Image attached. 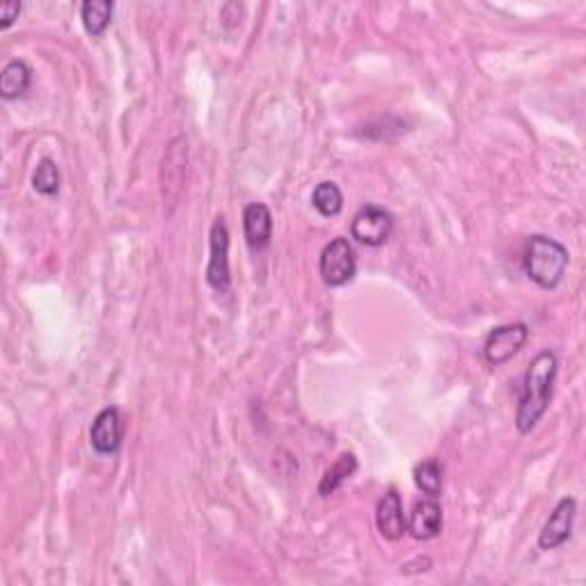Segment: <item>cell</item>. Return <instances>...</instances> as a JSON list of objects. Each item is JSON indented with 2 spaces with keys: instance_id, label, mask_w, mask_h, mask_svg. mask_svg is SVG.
I'll use <instances>...</instances> for the list:
<instances>
[{
  "instance_id": "d6986e66",
  "label": "cell",
  "mask_w": 586,
  "mask_h": 586,
  "mask_svg": "<svg viewBox=\"0 0 586 586\" xmlns=\"http://www.w3.org/2000/svg\"><path fill=\"white\" fill-rule=\"evenodd\" d=\"M19 14L21 3H17V0H5V3H0V30L10 28L12 23L19 19Z\"/></svg>"
},
{
  "instance_id": "7a4b0ae2",
  "label": "cell",
  "mask_w": 586,
  "mask_h": 586,
  "mask_svg": "<svg viewBox=\"0 0 586 586\" xmlns=\"http://www.w3.org/2000/svg\"><path fill=\"white\" fill-rule=\"evenodd\" d=\"M570 255L568 250L559 241L550 239V236L534 234L529 236L525 245V255H522V268L529 280L545 291L557 289L561 280H564L568 268Z\"/></svg>"
},
{
  "instance_id": "ac0fdd59",
  "label": "cell",
  "mask_w": 586,
  "mask_h": 586,
  "mask_svg": "<svg viewBox=\"0 0 586 586\" xmlns=\"http://www.w3.org/2000/svg\"><path fill=\"white\" fill-rule=\"evenodd\" d=\"M60 184H62V177H60L58 163H55L53 158H42L33 172V188L39 195L53 197L58 195Z\"/></svg>"
},
{
  "instance_id": "9c48e42d",
  "label": "cell",
  "mask_w": 586,
  "mask_h": 586,
  "mask_svg": "<svg viewBox=\"0 0 586 586\" xmlns=\"http://www.w3.org/2000/svg\"><path fill=\"white\" fill-rule=\"evenodd\" d=\"M577 513V502L573 497H564L559 504L554 506L550 518L545 520V525L538 534V548L541 550H557L564 545L570 534H573V522Z\"/></svg>"
},
{
  "instance_id": "30bf717a",
  "label": "cell",
  "mask_w": 586,
  "mask_h": 586,
  "mask_svg": "<svg viewBox=\"0 0 586 586\" xmlns=\"http://www.w3.org/2000/svg\"><path fill=\"white\" fill-rule=\"evenodd\" d=\"M376 527L385 541H399L408 532V520L403 516V502L397 490L390 488L376 504Z\"/></svg>"
},
{
  "instance_id": "5bb4252c",
  "label": "cell",
  "mask_w": 586,
  "mask_h": 586,
  "mask_svg": "<svg viewBox=\"0 0 586 586\" xmlns=\"http://www.w3.org/2000/svg\"><path fill=\"white\" fill-rule=\"evenodd\" d=\"M355 470H358V458L346 451V454L339 456L337 461L328 467L326 474H323V479L319 483V495L330 497L332 493H337V490L344 486V481L353 477Z\"/></svg>"
},
{
  "instance_id": "7c38bea8",
  "label": "cell",
  "mask_w": 586,
  "mask_h": 586,
  "mask_svg": "<svg viewBox=\"0 0 586 586\" xmlns=\"http://www.w3.org/2000/svg\"><path fill=\"white\" fill-rule=\"evenodd\" d=\"M408 532L415 541H431L438 536L442 532V506L431 497L417 502L410 511Z\"/></svg>"
},
{
  "instance_id": "6da1fadb",
  "label": "cell",
  "mask_w": 586,
  "mask_h": 586,
  "mask_svg": "<svg viewBox=\"0 0 586 586\" xmlns=\"http://www.w3.org/2000/svg\"><path fill=\"white\" fill-rule=\"evenodd\" d=\"M559 358L554 351H541L529 362L522 380L520 403L516 413V429L518 433L527 435L534 431V426L541 422V417L548 410L552 401L554 380H557Z\"/></svg>"
},
{
  "instance_id": "9a60e30c",
  "label": "cell",
  "mask_w": 586,
  "mask_h": 586,
  "mask_svg": "<svg viewBox=\"0 0 586 586\" xmlns=\"http://www.w3.org/2000/svg\"><path fill=\"white\" fill-rule=\"evenodd\" d=\"M115 5L110 0H85L81 5V21L83 28L92 37H101L113 21Z\"/></svg>"
},
{
  "instance_id": "8992f818",
  "label": "cell",
  "mask_w": 586,
  "mask_h": 586,
  "mask_svg": "<svg viewBox=\"0 0 586 586\" xmlns=\"http://www.w3.org/2000/svg\"><path fill=\"white\" fill-rule=\"evenodd\" d=\"M124 431L126 422L122 410L117 406H108L94 417V422L90 426V445L101 456L117 454L122 447Z\"/></svg>"
},
{
  "instance_id": "ba28073f",
  "label": "cell",
  "mask_w": 586,
  "mask_h": 586,
  "mask_svg": "<svg viewBox=\"0 0 586 586\" xmlns=\"http://www.w3.org/2000/svg\"><path fill=\"white\" fill-rule=\"evenodd\" d=\"M209 245L211 259L207 266V282L216 291H229V282H232V277H229V229L223 216L213 220Z\"/></svg>"
},
{
  "instance_id": "3957f363",
  "label": "cell",
  "mask_w": 586,
  "mask_h": 586,
  "mask_svg": "<svg viewBox=\"0 0 586 586\" xmlns=\"http://www.w3.org/2000/svg\"><path fill=\"white\" fill-rule=\"evenodd\" d=\"M355 271H358V259H355L353 245L348 243V239H344V236L332 239L326 248L321 250L319 273H321V280L326 282L328 287L332 289L344 287V284L353 280Z\"/></svg>"
},
{
  "instance_id": "5b68a950",
  "label": "cell",
  "mask_w": 586,
  "mask_h": 586,
  "mask_svg": "<svg viewBox=\"0 0 586 586\" xmlns=\"http://www.w3.org/2000/svg\"><path fill=\"white\" fill-rule=\"evenodd\" d=\"M529 339L527 323H509V326H497L488 332L486 342H483V358L490 367H502L511 358L522 351V346Z\"/></svg>"
},
{
  "instance_id": "8fae6325",
  "label": "cell",
  "mask_w": 586,
  "mask_h": 586,
  "mask_svg": "<svg viewBox=\"0 0 586 586\" xmlns=\"http://www.w3.org/2000/svg\"><path fill=\"white\" fill-rule=\"evenodd\" d=\"M243 232L252 250H264L273 239V213L266 204L252 202L243 209Z\"/></svg>"
},
{
  "instance_id": "52a82bcc",
  "label": "cell",
  "mask_w": 586,
  "mask_h": 586,
  "mask_svg": "<svg viewBox=\"0 0 586 586\" xmlns=\"http://www.w3.org/2000/svg\"><path fill=\"white\" fill-rule=\"evenodd\" d=\"M186 163H188V142L186 138H174L168 145V152L161 163V188L163 200L174 207L181 195V186L186 179Z\"/></svg>"
},
{
  "instance_id": "4fadbf2b",
  "label": "cell",
  "mask_w": 586,
  "mask_h": 586,
  "mask_svg": "<svg viewBox=\"0 0 586 586\" xmlns=\"http://www.w3.org/2000/svg\"><path fill=\"white\" fill-rule=\"evenodd\" d=\"M30 81H33V71H30L28 62L10 60L0 71V97L5 101H14L28 92Z\"/></svg>"
},
{
  "instance_id": "277c9868",
  "label": "cell",
  "mask_w": 586,
  "mask_h": 586,
  "mask_svg": "<svg viewBox=\"0 0 586 586\" xmlns=\"http://www.w3.org/2000/svg\"><path fill=\"white\" fill-rule=\"evenodd\" d=\"M394 232V218L392 213L378 207V204H364V207L355 213L351 223V236L360 245L367 248H380L390 241Z\"/></svg>"
},
{
  "instance_id": "2e32d148",
  "label": "cell",
  "mask_w": 586,
  "mask_h": 586,
  "mask_svg": "<svg viewBox=\"0 0 586 586\" xmlns=\"http://www.w3.org/2000/svg\"><path fill=\"white\" fill-rule=\"evenodd\" d=\"M312 207L321 213L323 218H335L344 209V195L335 181H321L316 184L312 193Z\"/></svg>"
},
{
  "instance_id": "e0dca14e",
  "label": "cell",
  "mask_w": 586,
  "mask_h": 586,
  "mask_svg": "<svg viewBox=\"0 0 586 586\" xmlns=\"http://www.w3.org/2000/svg\"><path fill=\"white\" fill-rule=\"evenodd\" d=\"M413 479L415 486L422 490L426 497H431V500H438L442 495V465L435 461V458L415 465Z\"/></svg>"
}]
</instances>
